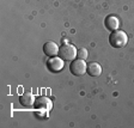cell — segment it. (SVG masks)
<instances>
[{"instance_id":"obj_8","label":"cell","mask_w":134,"mask_h":128,"mask_svg":"<svg viewBox=\"0 0 134 128\" xmlns=\"http://www.w3.org/2000/svg\"><path fill=\"white\" fill-rule=\"evenodd\" d=\"M87 74L91 77H99L102 74V67L97 62H90L87 65Z\"/></svg>"},{"instance_id":"obj_5","label":"cell","mask_w":134,"mask_h":128,"mask_svg":"<svg viewBox=\"0 0 134 128\" xmlns=\"http://www.w3.org/2000/svg\"><path fill=\"white\" fill-rule=\"evenodd\" d=\"M43 52L47 56L52 58V56H56L59 54V46L53 41H48L43 46Z\"/></svg>"},{"instance_id":"obj_4","label":"cell","mask_w":134,"mask_h":128,"mask_svg":"<svg viewBox=\"0 0 134 128\" xmlns=\"http://www.w3.org/2000/svg\"><path fill=\"white\" fill-rule=\"evenodd\" d=\"M47 67L50 72L58 73L60 71H62V68H64V60L60 56H52V58L48 59Z\"/></svg>"},{"instance_id":"obj_7","label":"cell","mask_w":134,"mask_h":128,"mask_svg":"<svg viewBox=\"0 0 134 128\" xmlns=\"http://www.w3.org/2000/svg\"><path fill=\"white\" fill-rule=\"evenodd\" d=\"M19 103L24 108H30L35 103V97L31 93H29V92H25V93H23L19 97Z\"/></svg>"},{"instance_id":"obj_10","label":"cell","mask_w":134,"mask_h":128,"mask_svg":"<svg viewBox=\"0 0 134 128\" xmlns=\"http://www.w3.org/2000/svg\"><path fill=\"white\" fill-rule=\"evenodd\" d=\"M77 56H78V59H81V60L87 59V50L85 49V48H80V49L77 52Z\"/></svg>"},{"instance_id":"obj_6","label":"cell","mask_w":134,"mask_h":128,"mask_svg":"<svg viewBox=\"0 0 134 128\" xmlns=\"http://www.w3.org/2000/svg\"><path fill=\"white\" fill-rule=\"evenodd\" d=\"M35 108L36 109H40L42 112H49L50 109H52V102H50L48 98L46 97H41L36 101V103H35Z\"/></svg>"},{"instance_id":"obj_3","label":"cell","mask_w":134,"mask_h":128,"mask_svg":"<svg viewBox=\"0 0 134 128\" xmlns=\"http://www.w3.org/2000/svg\"><path fill=\"white\" fill-rule=\"evenodd\" d=\"M70 71L73 75H77V77L84 75L87 71V65L81 59H74L70 65Z\"/></svg>"},{"instance_id":"obj_2","label":"cell","mask_w":134,"mask_h":128,"mask_svg":"<svg viewBox=\"0 0 134 128\" xmlns=\"http://www.w3.org/2000/svg\"><path fill=\"white\" fill-rule=\"evenodd\" d=\"M77 52L78 50L73 44H62L61 47H59V56L67 61L74 60V58H77Z\"/></svg>"},{"instance_id":"obj_9","label":"cell","mask_w":134,"mask_h":128,"mask_svg":"<svg viewBox=\"0 0 134 128\" xmlns=\"http://www.w3.org/2000/svg\"><path fill=\"white\" fill-rule=\"evenodd\" d=\"M104 23H105L107 29H109V30H111V31L117 30V29H119V25H120V20H119V18H117L116 16L107 17V19Z\"/></svg>"},{"instance_id":"obj_1","label":"cell","mask_w":134,"mask_h":128,"mask_svg":"<svg viewBox=\"0 0 134 128\" xmlns=\"http://www.w3.org/2000/svg\"><path fill=\"white\" fill-rule=\"evenodd\" d=\"M127 42H128V37L126 32L122 30H119V29L113 31L109 36V43L113 48H123L126 47Z\"/></svg>"}]
</instances>
